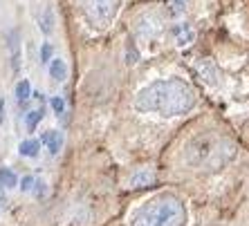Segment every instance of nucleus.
Masks as SVG:
<instances>
[{"label": "nucleus", "mask_w": 249, "mask_h": 226, "mask_svg": "<svg viewBox=\"0 0 249 226\" xmlns=\"http://www.w3.org/2000/svg\"><path fill=\"white\" fill-rule=\"evenodd\" d=\"M32 191H34L36 197L41 199V197H45V195H47V184H45V181H41V179H36V181H34V188H32Z\"/></svg>", "instance_id": "nucleus-17"}, {"label": "nucleus", "mask_w": 249, "mask_h": 226, "mask_svg": "<svg viewBox=\"0 0 249 226\" xmlns=\"http://www.w3.org/2000/svg\"><path fill=\"white\" fill-rule=\"evenodd\" d=\"M0 186L2 188H14V186H18V177L9 168H0Z\"/></svg>", "instance_id": "nucleus-14"}, {"label": "nucleus", "mask_w": 249, "mask_h": 226, "mask_svg": "<svg viewBox=\"0 0 249 226\" xmlns=\"http://www.w3.org/2000/svg\"><path fill=\"white\" fill-rule=\"evenodd\" d=\"M126 58H128V61H126L128 65H135V63H137V52H135V47H133V45H128V54H126Z\"/></svg>", "instance_id": "nucleus-21"}, {"label": "nucleus", "mask_w": 249, "mask_h": 226, "mask_svg": "<svg viewBox=\"0 0 249 226\" xmlns=\"http://www.w3.org/2000/svg\"><path fill=\"white\" fill-rule=\"evenodd\" d=\"M5 123V99L0 97V126Z\"/></svg>", "instance_id": "nucleus-22"}, {"label": "nucleus", "mask_w": 249, "mask_h": 226, "mask_svg": "<svg viewBox=\"0 0 249 226\" xmlns=\"http://www.w3.org/2000/svg\"><path fill=\"white\" fill-rule=\"evenodd\" d=\"M41 119H43V108H38V110H32V112H27V119H25V126H27V130H29V132H34V130H36V126L41 123Z\"/></svg>", "instance_id": "nucleus-15"}, {"label": "nucleus", "mask_w": 249, "mask_h": 226, "mask_svg": "<svg viewBox=\"0 0 249 226\" xmlns=\"http://www.w3.org/2000/svg\"><path fill=\"white\" fill-rule=\"evenodd\" d=\"M38 150H41V141L38 139H25L18 145V152L23 157H38Z\"/></svg>", "instance_id": "nucleus-12"}, {"label": "nucleus", "mask_w": 249, "mask_h": 226, "mask_svg": "<svg viewBox=\"0 0 249 226\" xmlns=\"http://www.w3.org/2000/svg\"><path fill=\"white\" fill-rule=\"evenodd\" d=\"M34 177H32V175H25V177H23V179H20V191H23V193H29V191H32V188H34Z\"/></svg>", "instance_id": "nucleus-20"}, {"label": "nucleus", "mask_w": 249, "mask_h": 226, "mask_svg": "<svg viewBox=\"0 0 249 226\" xmlns=\"http://www.w3.org/2000/svg\"><path fill=\"white\" fill-rule=\"evenodd\" d=\"M7 204V193H5V188L0 186V206H5Z\"/></svg>", "instance_id": "nucleus-23"}, {"label": "nucleus", "mask_w": 249, "mask_h": 226, "mask_svg": "<svg viewBox=\"0 0 249 226\" xmlns=\"http://www.w3.org/2000/svg\"><path fill=\"white\" fill-rule=\"evenodd\" d=\"M186 2H189V0H168V14L173 18L182 16V14L186 12Z\"/></svg>", "instance_id": "nucleus-16"}, {"label": "nucleus", "mask_w": 249, "mask_h": 226, "mask_svg": "<svg viewBox=\"0 0 249 226\" xmlns=\"http://www.w3.org/2000/svg\"><path fill=\"white\" fill-rule=\"evenodd\" d=\"M157 179V175L153 168H139L135 170L133 175H130V179H128V186L130 188H135V191H139V188H148V186H153Z\"/></svg>", "instance_id": "nucleus-7"}, {"label": "nucleus", "mask_w": 249, "mask_h": 226, "mask_svg": "<svg viewBox=\"0 0 249 226\" xmlns=\"http://www.w3.org/2000/svg\"><path fill=\"white\" fill-rule=\"evenodd\" d=\"M7 49H9V61H12V70H20V32L9 29L7 34Z\"/></svg>", "instance_id": "nucleus-6"}, {"label": "nucleus", "mask_w": 249, "mask_h": 226, "mask_svg": "<svg viewBox=\"0 0 249 226\" xmlns=\"http://www.w3.org/2000/svg\"><path fill=\"white\" fill-rule=\"evenodd\" d=\"M38 27H41V32L45 36H50L54 32V12L52 7H45L41 12V16H38Z\"/></svg>", "instance_id": "nucleus-11"}, {"label": "nucleus", "mask_w": 249, "mask_h": 226, "mask_svg": "<svg viewBox=\"0 0 249 226\" xmlns=\"http://www.w3.org/2000/svg\"><path fill=\"white\" fill-rule=\"evenodd\" d=\"M124 0H81L83 14L92 25L106 27L117 16V9L122 7Z\"/></svg>", "instance_id": "nucleus-4"}, {"label": "nucleus", "mask_w": 249, "mask_h": 226, "mask_svg": "<svg viewBox=\"0 0 249 226\" xmlns=\"http://www.w3.org/2000/svg\"><path fill=\"white\" fill-rule=\"evenodd\" d=\"M196 90L182 79H157L135 97V110L144 114L180 116L196 105Z\"/></svg>", "instance_id": "nucleus-1"}, {"label": "nucleus", "mask_w": 249, "mask_h": 226, "mask_svg": "<svg viewBox=\"0 0 249 226\" xmlns=\"http://www.w3.org/2000/svg\"><path fill=\"white\" fill-rule=\"evenodd\" d=\"M50 76L56 83H63L68 79V65H65L63 58H52L50 61Z\"/></svg>", "instance_id": "nucleus-10"}, {"label": "nucleus", "mask_w": 249, "mask_h": 226, "mask_svg": "<svg viewBox=\"0 0 249 226\" xmlns=\"http://www.w3.org/2000/svg\"><path fill=\"white\" fill-rule=\"evenodd\" d=\"M162 29V18L157 16V14L148 12V14H142L137 18V34L144 36V38H153Z\"/></svg>", "instance_id": "nucleus-5"}, {"label": "nucleus", "mask_w": 249, "mask_h": 226, "mask_svg": "<svg viewBox=\"0 0 249 226\" xmlns=\"http://www.w3.org/2000/svg\"><path fill=\"white\" fill-rule=\"evenodd\" d=\"M173 38L178 47H189L196 43V29L191 27L189 23H180L173 27Z\"/></svg>", "instance_id": "nucleus-8"}, {"label": "nucleus", "mask_w": 249, "mask_h": 226, "mask_svg": "<svg viewBox=\"0 0 249 226\" xmlns=\"http://www.w3.org/2000/svg\"><path fill=\"white\" fill-rule=\"evenodd\" d=\"M229 141L220 137H196L191 144L186 145L184 159L193 168H220L233 155V148L222 150V145Z\"/></svg>", "instance_id": "nucleus-3"}, {"label": "nucleus", "mask_w": 249, "mask_h": 226, "mask_svg": "<svg viewBox=\"0 0 249 226\" xmlns=\"http://www.w3.org/2000/svg\"><path fill=\"white\" fill-rule=\"evenodd\" d=\"M52 45L50 43H43V47H41V63H50L52 61Z\"/></svg>", "instance_id": "nucleus-19"}, {"label": "nucleus", "mask_w": 249, "mask_h": 226, "mask_svg": "<svg viewBox=\"0 0 249 226\" xmlns=\"http://www.w3.org/2000/svg\"><path fill=\"white\" fill-rule=\"evenodd\" d=\"M50 105H52V110L56 112V114H63V112H65V101L61 99V97H52Z\"/></svg>", "instance_id": "nucleus-18"}, {"label": "nucleus", "mask_w": 249, "mask_h": 226, "mask_svg": "<svg viewBox=\"0 0 249 226\" xmlns=\"http://www.w3.org/2000/svg\"><path fill=\"white\" fill-rule=\"evenodd\" d=\"M29 97H32V85H29V81H18V85H16V99H18V103L20 105H25L29 101Z\"/></svg>", "instance_id": "nucleus-13"}, {"label": "nucleus", "mask_w": 249, "mask_h": 226, "mask_svg": "<svg viewBox=\"0 0 249 226\" xmlns=\"http://www.w3.org/2000/svg\"><path fill=\"white\" fill-rule=\"evenodd\" d=\"M41 141L47 145V150H50V155H58V150H61V145H63V134L58 132V130H47V132H43Z\"/></svg>", "instance_id": "nucleus-9"}, {"label": "nucleus", "mask_w": 249, "mask_h": 226, "mask_svg": "<svg viewBox=\"0 0 249 226\" xmlns=\"http://www.w3.org/2000/svg\"><path fill=\"white\" fill-rule=\"evenodd\" d=\"M186 209L175 195H157L133 215L130 226H184Z\"/></svg>", "instance_id": "nucleus-2"}]
</instances>
